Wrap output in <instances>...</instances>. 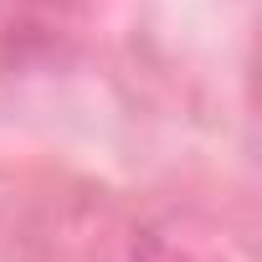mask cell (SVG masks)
Returning <instances> with one entry per match:
<instances>
[{"label": "cell", "instance_id": "6da1fadb", "mask_svg": "<svg viewBox=\"0 0 262 262\" xmlns=\"http://www.w3.org/2000/svg\"><path fill=\"white\" fill-rule=\"evenodd\" d=\"M134 262H201V252L190 242H175L165 231H144L134 247Z\"/></svg>", "mask_w": 262, "mask_h": 262}]
</instances>
